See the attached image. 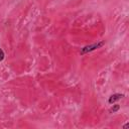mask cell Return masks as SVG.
<instances>
[{"mask_svg":"<svg viewBox=\"0 0 129 129\" xmlns=\"http://www.w3.org/2000/svg\"><path fill=\"white\" fill-rule=\"evenodd\" d=\"M4 56H5L4 51L2 50V48H0V61H2V60L4 59Z\"/></svg>","mask_w":129,"mask_h":129,"instance_id":"cell-4","label":"cell"},{"mask_svg":"<svg viewBox=\"0 0 129 129\" xmlns=\"http://www.w3.org/2000/svg\"><path fill=\"white\" fill-rule=\"evenodd\" d=\"M104 44H105V41L102 40V41H99V42H97V43H93V44H90V45H86V46H84V47L81 49L80 53H81V54H86V53H88V52H91V51H93V50H96V49L102 47Z\"/></svg>","mask_w":129,"mask_h":129,"instance_id":"cell-1","label":"cell"},{"mask_svg":"<svg viewBox=\"0 0 129 129\" xmlns=\"http://www.w3.org/2000/svg\"><path fill=\"white\" fill-rule=\"evenodd\" d=\"M123 127H124V128H127V127H128V124H125Z\"/></svg>","mask_w":129,"mask_h":129,"instance_id":"cell-5","label":"cell"},{"mask_svg":"<svg viewBox=\"0 0 129 129\" xmlns=\"http://www.w3.org/2000/svg\"><path fill=\"white\" fill-rule=\"evenodd\" d=\"M123 97H124V95H123V94H119V93H117V94H113V95L109 98L108 102H109L110 104H113L114 102H116V101L120 100V99H121V98H123Z\"/></svg>","mask_w":129,"mask_h":129,"instance_id":"cell-2","label":"cell"},{"mask_svg":"<svg viewBox=\"0 0 129 129\" xmlns=\"http://www.w3.org/2000/svg\"><path fill=\"white\" fill-rule=\"evenodd\" d=\"M119 109H120V106H119L118 104H116V105H114V106L109 110V112H110V113H115V112H117Z\"/></svg>","mask_w":129,"mask_h":129,"instance_id":"cell-3","label":"cell"}]
</instances>
